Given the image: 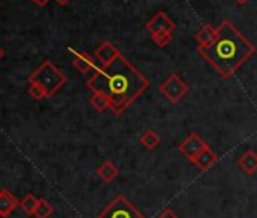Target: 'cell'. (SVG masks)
Here are the masks:
<instances>
[{"label": "cell", "mask_w": 257, "mask_h": 218, "mask_svg": "<svg viewBox=\"0 0 257 218\" xmlns=\"http://www.w3.org/2000/svg\"><path fill=\"white\" fill-rule=\"evenodd\" d=\"M32 2H35L38 7H44V5H47L50 0H32Z\"/></svg>", "instance_id": "7402d4cb"}, {"label": "cell", "mask_w": 257, "mask_h": 218, "mask_svg": "<svg viewBox=\"0 0 257 218\" xmlns=\"http://www.w3.org/2000/svg\"><path fill=\"white\" fill-rule=\"evenodd\" d=\"M216 38V28L210 26V25H204L198 29V32L195 34V40L198 43V47H206L209 44H212Z\"/></svg>", "instance_id": "4fadbf2b"}, {"label": "cell", "mask_w": 257, "mask_h": 218, "mask_svg": "<svg viewBox=\"0 0 257 218\" xmlns=\"http://www.w3.org/2000/svg\"><path fill=\"white\" fill-rule=\"evenodd\" d=\"M118 56H121V52H119V50L116 49V46L112 44L110 41L101 43V44L95 49V52H94V58H95V61H97V64H98L100 67H107V65H110Z\"/></svg>", "instance_id": "52a82bcc"}, {"label": "cell", "mask_w": 257, "mask_h": 218, "mask_svg": "<svg viewBox=\"0 0 257 218\" xmlns=\"http://www.w3.org/2000/svg\"><path fill=\"white\" fill-rule=\"evenodd\" d=\"M89 103H91V106L95 109V111H98V113H103V111H106V109H110L109 98L104 94H101V92H94L91 95V98H89Z\"/></svg>", "instance_id": "2e32d148"}, {"label": "cell", "mask_w": 257, "mask_h": 218, "mask_svg": "<svg viewBox=\"0 0 257 218\" xmlns=\"http://www.w3.org/2000/svg\"><path fill=\"white\" fill-rule=\"evenodd\" d=\"M254 52L255 47L228 20H222L216 28V38L212 44L198 47L200 56L224 79H230Z\"/></svg>", "instance_id": "7a4b0ae2"}, {"label": "cell", "mask_w": 257, "mask_h": 218, "mask_svg": "<svg viewBox=\"0 0 257 218\" xmlns=\"http://www.w3.org/2000/svg\"><path fill=\"white\" fill-rule=\"evenodd\" d=\"M67 82V76L56 68L50 61H44L31 76H29V83H35L40 85L47 97H52L62 85H65Z\"/></svg>", "instance_id": "3957f363"}, {"label": "cell", "mask_w": 257, "mask_h": 218, "mask_svg": "<svg viewBox=\"0 0 257 218\" xmlns=\"http://www.w3.org/2000/svg\"><path fill=\"white\" fill-rule=\"evenodd\" d=\"M53 213V207H52V204L47 201V200H44V198H40L38 200V206H37V209H35V218H49L50 215Z\"/></svg>", "instance_id": "ac0fdd59"}, {"label": "cell", "mask_w": 257, "mask_h": 218, "mask_svg": "<svg viewBox=\"0 0 257 218\" xmlns=\"http://www.w3.org/2000/svg\"><path fill=\"white\" fill-rule=\"evenodd\" d=\"M159 91L161 94L171 103H179L189 91V85L177 74V73H173L167 77L165 82L161 83L159 86Z\"/></svg>", "instance_id": "5b68a950"}, {"label": "cell", "mask_w": 257, "mask_h": 218, "mask_svg": "<svg viewBox=\"0 0 257 218\" xmlns=\"http://www.w3.org/2000/svg\"><path fill=\"white\" fill-rule=\"evenodd\" d=\"M97 218H146L124 195L115 197Z\"/></svg>", "instance_id": "277c9868"}, {"label": "cell", "mask_w": 257, "mask_h": 218, "mask_svg": "<svg viewBox=\"0 0 257 218\" xmlns=\"http://www.w3.org/2000/svg\"><path fill=\"white\" fill-rule=\"evenodd\" d=\"M19 206H20L19 200L8 189L0 191V216L8 218V215H11Z\"/></svg>", "instance_id": "30bf717a"}, {"label": "cell", "mask_w": 257, "mask_h": 218, "mask_svg": "<svg viewBox=\"0 0 257 218\" xmlns=\"http://www.w3.org/2000/svg\"><path fill=\"white\" fill-rule=\"evenodd\" d=\"M86 86L94 92L104 94L115 116H121L149 86V79L122 55L107 67H97Z\"/></svg>", "instance_id": "6da1fadb"}, {"label": "cell", "mask_w": 257, "mask_h": 218, "mask_svg": "<svg viewBox=\"0 0 257 218\" xmlns=\"http://www.w3.org/2000/svg\"><path fill=\"white\" fill-rule=\"evenodd\" d=\"M239 168L246 174H254L257 171V153L254 150H246L239 159H237Z\"/></svg>", "instance_id": "7c38bea8"}, {"label": "cell", "mask_w": 257, "mask_h": 218, "mask_svg": "<svg viewBox=\"0 0 257 218\" xmlns=\"http://www.w3.org/2000/svg\"><path fill=\"white\" fill-rule=\"evenodd\" d=\"M218 161V156H216V153L207 146L194 161H192V164H195L201 171H207L215 162Z\"/></svg>", "instance_id": "8fae6325"}, {"label": "cell", "mask_w": 257, "mask_h": 218, "mask_svg": "<svg viewBox=\"0 0 257 218\" xmlns=\"http://www.w3.org/2000/svg\"><path fill=\"white\" fill-rule=\"evenodd\" d=\"M147 31L150 34H155V32H159V31H168V32H173L176 31V23L167 16V13L164 11H159L156 13L149 22H147Z\"/></svg>", "instance_id": "9c48e42d"}, {"label": "cell", "mask_w": 257, "mask_h": 218, "mask_svg": "<svg viewBox=\"0 0 257 218\" xmlns=\"http://www.w3.org/2000/svg\"><path fill=\"white\" fill-rule=\"evenodd\" d=\"M38 200H40V198H37L34 194H28V195H25V197L22 198L20 207H22L28 215H34V213H35V209H37V206H38Z\"/></svg>", "instance_id": "e0dca14e"}, {"label": "cell", "mask_w": 257, "mask_h": 218, "mask_svg": "<svg viewBox=\"0 0 257 218\" xmlns=\"http://www.w3.org/2000/svg\"><path fill=\"white\" fill-rule=\"evenodd\" d=\"M158 218H179V216H177L171 209H165V210H164Z\"/></svg>", "instance_id": "44dd1931"}, {"label": "cell", "mask_w": 257, "mask_h": 218, "mask_svg": "<svg viewBox=\"0 0 257 218\" xmlns=\"http://www.w3.org/2000/svg\"><path fill=\"white\" fill-rule=\"evenodd\" d=\"M140 143L147 149V150H155L159 144H161V137L155 132V131H146L141 138Z\"/></svg>", "instance_id": "9a60e30c"}, {"label": "cell", "mask_w": 257, "mask_h": 218, "mask_svg": "<svg viewBox=\"0 0 257 218\" xmlns=\"http://www.w3.org/2000/svg\"><path fill=\"white\" fill-rule=\"evenodd\" d=\"M207 147V143L198 135V134H191L189 137H186L182 143H180V146H179V152L185 156V158H188L191 162L204 150Z\"/></svg>", "instance_id": "8992f818"}, {"label": "cell", "mask_w": 257, "mask_h": 218, "mask_svg": "<svg viewBox=\"0 0 257 218\" xmlns=\"http://www.w3.org/2000/svg\"><path fill=\"white\" fill-rule=\"evenodd\" d=\"M152 40L155 41L156 46L159 47H167L171 40H173V32H168V31H159V32H155L152 34Z\"/></svg>", "instance_id": "d6986e66"}, {"label": "cell", "mask_w": 257, "mask_h": 218, "mask_svg": "<svg viewBox=\"0 0 257 218\" xmlns=\"http://www.w3.org/2000/svg\"><path fill=\"white\" fill-rule=\"evenodd\" d=\"M67 50L73 55V65L80 73H89V71H94L98 67L94 56H89L88 53H83V52H77L73 47H68Z\"/></svg>", "instance_id": "ba28073f"}, {"label": "cell", "mask_w": 257, "mask_h": 218, "mask_svg": "<svg viewBox=\"0 0 257 218\" xmlns=\"http://www.w3.org/2000/svg\"><path fill=\"white\" fill-rule=\"evenodd\" d=\"M234 2L237 4V5H246L249 0H234Z\"/></svg>", "instance_id": "cb8c5ba5"}, {"label": "cell", "mask_w": 257, "mask_h": 218, "mask_svg": "<svg viewBox=\"0 0 257 218\" xmlns=\"http://www.w3.org/2000/svg\"><path fill=\"white\" fill-rule=\"evenodd\" d=\"M5 56V52H4V49L2 47H0V59H2Z\"/></svg>", "instance_id": "d4e9b609"}, {"label": "cell", "mask_w": 257, "mask_h": 218, "mask_svg": "<svg viewBox=\"0 0 257 218\" xmlns=\"http://www.w3.org/2000/svg\"><path fill=\"white\" fill-rule=\"evenodd\" d=\"M56 2H58L61 7H65V5H68V4L71 2V0H56Z\"/></svg>", "instance_id": "603a6c76"}, {"label": "cell", "mask_w": 257, "mask_h": 218, "mask_svg": "<svg viewBox=\"0 0 257 218\" xmlns=\"http://www.w3.org/2000/svg\"><path fill=\"white\" fill-rule=\"evenodd\" d=\"M118 174H119V170H118V167H116L112 161H104V162L97 168V176H98L104 183H110Z\"/></svg>", "instance_id": "5bb4252c"}, {"label": "cell", "mask_w": 257, "mask_h": 218, "mask_svg": "<svg viewBox=\"0 0 257 218\" xmlns=\"http://www.w3.org/2000/svg\"><path fill=\"white\" fill-rule=\"evenodd\" d=\"M28 92H29V95H31L34 100H43V98H47L46 91H44L40 85H35V83H31V86H29Z\"/></svg>", "instance_id": "ffe728a7"}]
</instances>
